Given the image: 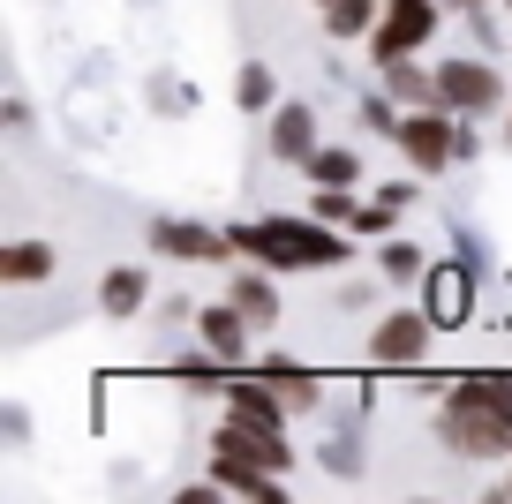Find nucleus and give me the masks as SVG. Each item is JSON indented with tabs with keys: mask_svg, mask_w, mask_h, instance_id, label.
Listing matches in <instances>:
<instances>
[{
	"mask_svg": "<svg viewBox=\"0 0 512 504\" xmlns=\"http://www.w3.org/2000/svg\"><path fill=\"white\" fill-rule=\"evenodd\" d=\"M445 444L460 459H497L512 452V377H467L445 399Z\"/></svg>",
	"mask_w": 512,
	"mask_h": 504,
	"instance_id": "f257e3e1",
	"label": "nucleus"
},
{
	"mask_svg": "<svg viewBox=\"0 0 512 504\" xmlns=\"http://www.w3.org/2000/svg\"><path fill=\"white\" fill-rule=\"evenodd\" d=\"M234 241L249 256H264V264H339V241L332 234H317V226H302V219H264V226H234Z\"/></svg>",
	"mask_w": 512,
	"mask_h": 504,
	"instance_id": "f03ea898",
	"label": "nucleus"
},
{
	"mask_svg": "<svg viewBox=\"0 0 512 504\" xmlns=\"http://www.w3.org/2000/svg\"><path fill=\"white\" fill-rule=\"evenodd\" d=\"M430 31H437V8H430V0H392V8H384V23H377V38H369V53L392 68V61H407Z\"/></svg>",
	"mask_w": 512,
	"mask_h": 504,
	"instance_id": "7ed1b4c3",
	"label": "nucleus"
},
{
	"mask_svg": "<svg viewBox=\"0 0 512 504\" xmlns=\"http://www.w3.org/2000/svg\"><path fill=\"white\" fill-rule=\"evenodd\" d=\"M219 459H241V467H264V474H272V467H287V437L234 414V422L219 429Z\"/></svg>",
	"mask_w": 512,
	"mask_h": 504,
	"instance_id": "20e7f679",
	"label": "nucleus"
},
{
	"mask_svg": "<svg viewBox=\"0 0 512 504\" xmlns=\"http://www.w3.org/2000/svg\"><path fill=\"white\" fill-rule=\"evenodd\" d=\"M430 331H437V316H422V309H407V316H384V324H377V362H392V369L422 362Z\"/></svg>",
	"mask_w": 512,
	"mask_h": 504,
	"instance_id": "39448f33",
	"label": "nucleus"
},
{
	"mask_svg": "<svg viewBox=\"0 0 512 504\" xmlns=\"http://www.w3.org/2000/svg\"><path fill=\"white\" fill-rule=\"evenodd\" d=\"M437 91H445V106H460V113L497 106V76L482 61H445V68H437Z\"/></svg>",
	"mask_w": 512,
	"mask_h": 504,
	"instance_id": "423d86ee",
	"label": "nucleus"
},
{
	"mask_svg": "<svg viewBox=\"0 0 512 504\" xmlns=\"http://www.w3.org/2000/svg\"><path fill=\"white\" fill-rule=\"evenodd\" d=\"M400 143H407V158H415L422 174H437L452 158V128L437 121V113H415V121H400Z\"/></svg>",
	"mask_w": 512,
	"mask_h": 504,
	"instance_id": "0eeeda50",
	"label": "nucleus"
},
{
	"mask_svg": "<svg viewBox=\"0 0 512 504\" xmlns=\"http://www.w3.org/2000/svg\"><path fill=\"white\" fill-rule=\"evenodd\" d=\"M226 407H234L241 422H264V429H279L287 399H279V384H272V377H264V384H256V377H234V384H226Z\"/></svg>",
	"mask_w": 512,
	"mask_h": 504,
	"instance_id": "6e6552de",
	"label": "nucleus"
},
{
	"mask_svg": "<svg viewBox=\"0 0 512 504\" xmlns=\"http://www.w3.org/2000/svg\"><path fill=\"white\" fill-rule=\"evenodd\" d=\"M249 331H256V324L234 309V301H226V309H211V316H204V347L219 354V362H241V354H249Z\"/></svg>",
	"mask_w": 512,
	"mask_h": 504,
	"instance_id": "1a4fd4ad",
	"label": "nucleus"
},
{
	"mask_svg": "<svg viewBox=\"0 0 512 504\" xmlns=\"http://www.w3.org/2000/svg\"><path fill=\"white\" fill-rule=\"evenodd\" d=\"M46 271H53L46 241H8V249H0V279L8 286H31V279H46Z\"/></svg>",
	"mask_w": 512,
	"mask_h": 504,
	"instance_id": "9d476101",
	"label": "nucleus"
},
{
	"mask_svg": "<svg viewBox=\"0 0 512 504\" xmlns=\"http://www.w3.org/2000/svg\"><path fill=\"white\" fill-rule=\"evenodd\" d=\"M430 316H437V324H460V316H467V271H430Z\"/></svg>",
	"mask_w": 512,
	"mask_h": 504,
	"instance_id": "9b49d317",
	"label": "nucleus"
},
{
	"mask_svg": "<svg viewBox=\"0 0 512 504\" xmlns=\"http://www.w3.org/2000/svg\"><path fill=\"white\" fill-rule=\"evenodd\" d=\"M272 143H279V158H309V151H317V121H309V106H287V113H279Z\"/></svg>",
	"mask_w": 512,
	"mask_h": 504,
	"instance_id": "f8f14e48",
	"label": "nucleus"
},
{
	"mask_svg": "<svg viewBox=\"0 0 512 504\" xmlns=\"http://www.w3.org/2000/svg\"><path fill=\"white\" fill-rule=\"evenodd\" d=\"M151 241H159L166 256H219L226 249V241L204 234V226H151Z\"/></svg>",
	"mask_w": 512,
	"mask_h": 504,
	"instance_id": "ddd939ff",
	"label": "nucleus"
},
{
	"mask_svg": "<svg viewBox=\"0 0 512 504\" xmlns=\"http://www.w3.org/2000/svg\"><path fill=\"white\" fill-rule=\"evenodd\" d=\"M144 271H106V294H98V301H106V316H136V309H144Z\"/></svg>",
	"mask_w": 512,
	"mask_h": 504,
	"instance_id": "4468645a",
	"label": "nucleus"
},
{
	"mask_svg": "<svg viewBox=\"0 0 512 504\" xmlns=\"http://www.w3.org/2000/svg\"><path fill=\"white\" fill-rule=\"evenodd\" d=\"M264 377L279 384V399H287V407H317V392H324V384L309 377V369H294V362H272Z\"/></svg>",
	"mask_w": 512,
	"mask_h": 504,
	"instance_id": "2eb2a0df",
	"label": "nucleus"
},
{
	"mask_svg": "<svg viewBox=\"0 0 512 504\" xmlns=\"http://www.w3.org/2000/svg\"><path fill=\"white\" fill-rule=\"evenodd\" d=\"M309 174H317L324 189H347V181L362 174V158L354 151H309Z\"/></svg>",
	"mask_w": 512,
	"mask_h": 504,
	"instance_id": "dca6fc26",
	"label": "nucleus"
},
{
	"mask_svg": "<svg viewBox=\"0 0 512 504\" xmlns=\"http://www.w3.org/2000/svg\"><path fill=\"white\" fill-rule=\"evenodd\" d=\"M234 309L249 316V324H272L279 301H272V286H264V279H241V286H234Z\"/></svg>",
	"mask_w": 512,
	"mask_h": 504,
	"instance_id": "f3484780",
	"label": "nucleus"
},
{
	"mask_svg": "<svg viewBox=\"0 0 512 504\" xmlns=\"http://www.w3.org/2000/svg\"><path fill=\"white\" fill-rule=\"evenodd\" d=\"M392 91L415 98V106H437V98H445V91H437V76H422V68H407V61H392Z\"/></svg>",
	"mask_w": 512,
	"mask_h": 504,
	"instance_id": "a211bd4d",
	"label": "nucleus"
},
{
	"mask_svg": "<svg viewBox=\"0 0 512 504\" xmlns=\"http://www.w3.org/2000/svg\"><path fill=\"white\" fill-rule=\"evenodd\" d=\"M324 23H332L339 38H354V31H369V0H332L324 8Z\"/></svg>",
	"mask_w": 512,
	"mask_h": 504,
	"instance_id": "6ab92c4d",
	"label": "nucleus"
},
{
	"mask_svg": "<svg viewBox=\"0 0 512 504\" xmlns=\"http://www.w3.org/2000/svg\"><path fill=\"white\" fill-rule=\"evenodd\" d=\"M234 98H241V106H264V98H272V76H264V68H241Z\"/></svg>",
	"mask_w": 512,
	"mask_h": 504,
	"instance_id": "aec40b11",
	"label": "nucleus"
},
{
	"mask_svg": "<svg viewBox=\"0 0 512 504\" xmlns=\"http://www.w3.org/2000/svg\"><path fill=\"white\" fill-rule=\"evenodd\" d=\"M384 271H392V279H415V271H422V249H407V241H392V249H384Z\"/></svg>",
	"mask_w": 512,
	"mask_h": 504,
	"instance_id": "412c9836",
	"label": "nucleus"
},
{
	"mask_svg": "<svg viewBox=\"0 0 512 504\" xmlns=\"http://www.w3.org/2000/svg\"><path fill=\"white\" fill-rule=\"evenodd\" d=\"M324 8H332V0H324Z\"/></svg>",
	"mask_w": 512,
	"mask_h": 504,
	"instance_id": "4be33fe9",
	"label": "nucleus"
}]
</instances>
